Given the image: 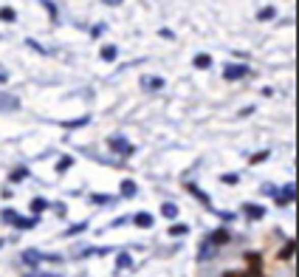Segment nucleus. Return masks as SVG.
<instances>
[{
	"instance_id": "nucleus-1",
	"label": "nucleus",
	"mask_w": 299,
	"mask_h": 277,
	"mask_svg": "<svg viewBox=\"0 0 299 277\" xmlns=\"http://www.w3.org/2000/svg\"><path fill=\"white\" fill-rule=\"evenodd\" d=\"M43 260H48V263H60V255H43V252H37V249H25L23 252V263H29L31 269H37V263H43Z\"/></svg>"
},
{
	"instance_id": "nucleus-2",
	"label": "nucleus",
	"mask_w": 299,
	"mask_h": 277,
	"mask_svg": "<svg viewBox=\"0 0 299 277\" xmlns=\"http://www.w3.org/2000/svg\"><path fill=\"white\" fill-rule=\"evenodd\" d=\"M107 147L113 150V153H119V156H133L135 153V147L124 139V136H110L107 139Z\"/></svg>"
},
{
	"instance_id": "nucleus-3",
	"label": "nucleus",
	"mask_w": 299,
	"mask_h": 277,
	"mask_svg": "<svg viewBox=\"0 0 299 277\" xmlns=\"http://www.w3.org/2000/svg\"><path fill=\"white\" fill-rule=\"evenodd\" d=\"M249 74V65H243V62H232V65L223 68V80H243V77Z\"/></svg>"
},
{
	"instance_id": "nucleus-4",
	"label": "nucleus",
	"mask_w": 299,
	"mask_h": 277,
	"mask_svg": "<svg viewBox=\"0 0 299 277\" xmlns=\"http://www.w3.org/2000/svg\"><path fill=\"white\" fill-rule=\"evenodd\" d=\"M274 195H277L274 201L280 204V207H288V204L293 201V195H296V187H293V184H285L282 190H274Z\"/></svg>"
},
{
	"instance_id": "nucleus-5",
	"label": "nucleus",
	"mask_w": 299,
	"mask_h": 277,
	"mask_svg": "<svg viewBox=\"0 0 299 277\" xmlns=\"http://www.w3.org/2000/svg\"><path fill=\"white\" fill-rule=\"evenodd\" d=\"M229 240H232V235H229L226 229H214L212 235H206V243H209V246H226Z\"/></svg>"
},
{
	"instance_id": "nucleus-6",
	"label": "nucleus",
	"mask_w": 299,
	"mask_h": 277,
	"mask_svg": "<svg viewBox=\"0 0 299 277\" xmlns=\"http://www.w3.org/2000/svg\"><path fill=\"white\" fill-rule=\"evenodd\" d=\"M243 215L249 218V221H260V218H265V207H260V204H246Z\"/></svg>"
},
{
	"instance_id": "nucleus-7",
	"label": "nucleus",
	"mask_w": 299,
	"mask_h": 277,
	"mask_svg": "<svg viewBox=\"0 0 299 277\" xmlns=\"http://www.w3.org/2000/svg\"><path fill=\"white\" fill-rule=\"evenodd\" d=\"M186 190H189L192 195H195L198 201H201L203 207H206V210H212V201H209V195H206V192H203V190H201V187H198V184H192V181H186Z\"/></svg>"
},
{
	"instance_id": "nucleus-8",
	"label": "nucleus",
	"mask_w": 299,
	"mask_h": 277,
	"mask_svg": "<svg viewBox=\"0 0 299 277\" xmlns=\"http://www.w3.org/2000/svg\"><path fill=\"white\" fill-rule=\"evenodd\" d=\"M17 108H20V99H17V96L0 93V111H17Z\"/></svg>"
},
{
	"instance_id": "nucleus-9",
	"label": "nucleus",
	"mask_w": 299,
	"mask_h": 277,
	"mask_svg": "<svg viewBox=\"0 0 299 277\" xmlns=\"http://www.w3.org/2000/svg\"><path fill=\"white\" fill-rule=\"evenodd\" d=\"M37 223H40V218H37V215H31V218L17 215V218H14V223H12V226H17V229H34Z\"/></svg>"
},
{
	"instance_id": "nucleus-10",
	"label": "nucleus",
	"mask_w": 299,
	"mask_h": 277,
	"mask_svg": "<svg viewBox=\"0 0 299 277\" xmlns=\"http://www.w3.org/2000/svg\"><path fill=\"white\" fill-rule=\"evenodd\" d=\"M141 88H144V91H158V88H164V80H161V77H144V80H141Z\"/></svg>"
},
{
	"instance_id": "nucleus-11",
	"label": "nucleus",
	"mask_w": 299,
	"mask_h": 277,
	"mask_svg": "<svg viewBox=\"0 0 299 277\" xmlns=\"http://www.w3.org/2000/svg\"><path fill=\"white\" fill-rule=\"evenodd\" d=\"M133 223H135V226H141V229H150L155 221H153V215H150V212H139V215L133 218Z\"/></svg>"
},
{
	"instance_id": "nucleus-12",
	"label": "nucleus",
	"mask_w": 299,
	"mask_h": 277,
	"mask_svg": "<svg viewBox=\"0 0 299 277\" xmlns=\"http://www.w3.org/2000/svg\"><path fill=\"white\" fill-rule=\"evenodd\" d=\"M119 192H122V198H133L135 192H139V187H135V181H122V187H119Z\"/></svg>"
},
{
	"instance_id": "nucleus-13",
	"label": "nucleus",
	"mask_w": 299,
	"mask_h": 277,
	"mask_svg": "<svg viewBox=\"0 0 299 277\" xmlns=\"http://www.w3.org/2000/svg\"><path fill=\"white\" fill-rule=\"evenodd\" d=\"M161 215L172 221V218H178V207H175L172 201H164V204H161Z\"/></svg>"
},
{
	"instance_id": "nucleus-14",
	"label": "nucleus",
	"mask_w": 299,
	"mask_h": 277,
	"mask_svg": "<svg viewBox=\"0 0 299 277\" xmlns=\"http://www.w3.org/2000/svg\"><path fill=\"white\" fill-rule=\"evenodd\" d=\"M116 266H119V271H122V269H133V258H130L127 252H119L116 255Z\"/></svg>"
},
{
	"instance_id": "nucleus-15",
	"label": "nucleus",
	"mask_w": 299,
	"mask_h": 277,
	"mask_svg": "<svg viewBox=\"0 0 299 277\" xmlns=\"http://www.w3.org/2000/svg\"><path fill=\"white\" fill-rule=\"evenodd\" d=\"M116 57H119V48H116V45H104V48H102V60H104V62H113Z\"/></svg>"
},
{
	"instance_id": "nucleus-16",
	"label": "nucleus",
	"mask_w": 299,
	"mask_h": 277,
	"mask_svg": "<svg viewBox=\"0 0 299 277\" xmlns=\"http://www.w3.org/2000/svg\"><path fill=\"white\" fill-rule=\"evenodd\" d=\"M110 201H113V198L104 195V192H96V195H91V204H93V207H107Z\"/></svg>"
},
{
	"instance_id": "nucleus-17",
	"label": "nucleus",
	"mask_w": 299,
	"mask_h": 277,
	"mask_svg": "<svg viewBox=\"0 0 299 277\" xmlns=\"http://www.w3.org/2000/svg\"><path fill=\"white\" fill-rule=\"evenodd\" d=\"M31 210H34V215H40L43 210H48V201H45V198H34V201H31Z\"/></svg>"
},
{
	"instance_id": "nucleus-18",
	"label": "nucleus",
	"mask_w": 299,
	"mask_h": 277,
	"mask_svg": "<svg viewBox=\"0 0 299 277\" xmlns=\"http://www.w3.org/2000/svg\"><path fill=\"white\" fill-rule=\"evenodd\" d=\"M293 249H296V240H288L285 246L280 249V258H282V260H288V258L293 255Z\"/></svg>"
},
{
	"instance_id": "nucleus-19",
	"label": "nucleus",
	"mask_w": 299,
	"mask_h": 277,
	"mask_svg": "<svg viewBox=\"0 0 299 277\" xmlns=\"http://www.w3.org/2000/svg\"><path fill=\"white\" fill-rule=\"evenodd\" d=\"M0 20H3V23H14V20H17V12H14V9H0Z\"/></svg>"
},
{
	"instance_id": "nucleus-20",
	"label": "nucleus",
	"mask_w": 299,
	"mask_h": 277,
	"mask_svg": "<svg viewBox=\"0 0 299 277\" xmlns=\"http://www.w3.org/2000/svg\"><path fill=\"white\" fill-rule=\"evenodd\" d=\"M9 179L14 181V184H17V181H23V179H29V170H25V167H17V170L12 172V175H9Z\"/></svg>"
},
{
	"instance_id": "nucleus-21",
	"label": "nucleus",
	"mask_w": 299,
	"mask_h": 277,
	"mask_svg": "<svg viewBox=\"0 0 299 277\" xmlns=\"http://www.w3.org/2000/svg\"><path fill=\"white\" fill-rule=\"evenodd\" d=\"M209 65H212V57L209 54H198L195 57V68H209Z\"/></svg>"
},
{
	"instance_id": "nucleus-22",
	"label": "nucleus",
	"mask_w": 299,
	"mask_h": 277,
	"mask_svg": "<svg viewBox=\"0 0 299 277\" xmlns=\"http://www.w3.org/2000/svg\"><path fill=\"white\" fill-rule=\"evenodd\" d=\"M85 229H88V223L82 221V223H73V226H68L65 235H79V232H85Z\"/></svg>"
},
{
	"instance_id": "nucleus-23",
	"label": "nucleus",
	"mask_w": 299,
	"mask_h": 277,
	"mask_svg": "<svg viewBox=\"0 0 299 277\" xmlns=\"http://www.w3.org/2000/svg\"><path fill=\"white\" fill-rule=\"evenodd\" d=\"M186 232H189L186 223H175V226H170V235H175V238H178V235H186Z\"/></svg>"
},
{
	"instance_id": "nucleus-24",
	"label": "nucleus",
	"mask_w": 299,
	"mask_h": 277,
	"mask_svg": "<svg viewBox=\"0 0 299 277\" xmlns=\"http://www.w3.org/2000/svg\"><path fill=\"white\" fill-rule=\"evenodd\" d=\"M274 14H277V12H274V6H265L263 12L257 14V20H271V17H274Z\"/></svg>"
},
{
	"instance_id": "nucleus-25",
	"label": "nucleus",
	"mask_w": 299,
	"mask_h": 277,
	"mask_svg": "<svg viewBox=\"0 0 299 277\" xmlns=\"http://www.w3.org/2000/svg\"><path fill=\"white\" fill-rule=\"evenodd\" d=\"M220 181H223V184H237V181H240V175H237V172H226V175H223Z\"/></svg>"
},
{
	"instance_id": "nucleus-26",
	"label": "nucleus",
	"mask_w": 299,
	"mask_h": 277,
	"mask_svg": "<svg viewBox=\"0 0 299 277\" xmlns=\"http://www.w3.org/2000/svg\"><path fill=\"white\" fill-rule=\"evenodd\" d=\"M71 164H73V159H71V156H65V159H60V164H57V170H60V172H65Z\"/></svg>"
},
{
	"instance_id": "nucleus-27",
	"label": "nucleus",
	"mask_w": 299,
	"mask_h": 277,
	"mask_svg": "<svg viewBox=\"0 0 299 277\" xmlns=\"http://www.w3.org/2000/svg\"><path fill=\"white\" fill-rule=\"evenodd\" d=\"M0 218H3V223H14L17 212H14V210H3V215H0Z\"/></svg>"
},
{
	"instance_id": "nucleus-28",
	"label": "nucleus",
	"mask_w": 299,
	"mask_h": 277,
	"mask_svg": "<svg viewBox=\"0 0 299 277\" xmlns=\"http://www.w3.org/2000/svg\"><path fill=\"white\" fill-rule=\"evenodd\" d=\"M265 159H268V150H263V153H254V156H251V164H260V161H265Z\"/></svg>"
},
{
	"instance_id": "nucleus-29",
	"label": "nucleus",
	"mask_w": 299,
	"mask_h": 277,
	"mask_svg": "<svg viewBox=\"0 0 299 277\" xmlns=\"http://www.w3.org/2000/svg\"><path fill=\"white\" fill-rule=\"evenodd\" d=\"M82 124H88V116L76 119V122H62V128H82Z\"/></svg>"
},
{
	"instance_id": "nucleus-30",
	"label": "nucleus",
	"mask_w": 299,
	"mask_h": 277,
	"mask_svg": "<svg viewBox=\"0 0 299 277\" xmlns=\"http://www.w3.org/2000/svg\"><path fill=\"white\" fill-rule=\"evenodd\" d=\"M102 31H104V26H93V29H91V34H93V37H99Z\"/></svg>"
},
{
	"instance_id": "nucleus-31",
	"label": "nucleus",
	"mask_w": 299,
	"mask_h": 277,
	"mask_svg": "<svg viewBox=\"0 0 299 277\" xmlns=\"http://www.w3.org/2000/svg\"><path fill=\"white\" fill-rule=\"evenodd\" d=\"M223 277H251V274H240V271H237V274H234V271H226V274H223Z\"/></svg>"
},
{
	"instance_id": "nucleus-32",
	"label": "nucleus",
	"mask_w": 299,
	"mask_h": 277,
	"mask_svg": "<svg viewBox=\"0 0 299 277\" xmlns=\"http://www.w3.org/2000/svg\"><path fill=\"white\" fill-rule=\"evenodd\" d=\"M104 3H107V6H119V3H122V0H104Z\"/></svg>"
},
{
	"instance_id": "nucleus-33",
	"label": "nucleus",
	"mask_w": 299,
	"mask_h": 277,
	"mask_svg": "<svg viewBox=\"0 0 299 277\" xmlns=\"http://www.w3.org/2000/svg\"><path fill=\"white\" fill-rule=\"evenodd\" d=\"M29 277H54V274H29Z\"/></svg>"
},
{
	"instance_id": "nucleus-34",
	"label": "nucleus",
	"mask_w": 299,
	"mask_h": 277,
	"mask_svg": "<svg viewBox=\"0 0 299 277\" xmlns=\"http://www.w3.org/2000/svg\"><path fill=\"white\" fill-rule=\"evenodd\" d=\"M0 82H6V74H0Z\"/></svg>"
},
{
	"instance_id": "nucleus-35",
	"label": "nucleus",
	"mask_w": 299,
	"mask_h": 277,
	"mask_svg": "<svg viewBox=\"0 0 299 277\" xmlns=\"http://www.w3.org/2000/svg\"><path fill=\"white\" fill-rule=\"evenodd\" d=\"M3 243H6V240H3V238H0V246H3Z\"/></svg>"
}]
</instances>
